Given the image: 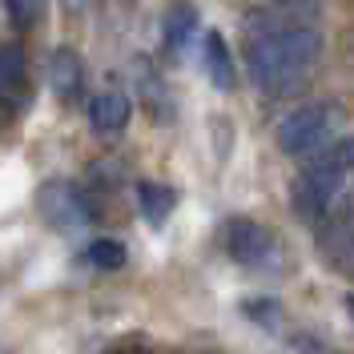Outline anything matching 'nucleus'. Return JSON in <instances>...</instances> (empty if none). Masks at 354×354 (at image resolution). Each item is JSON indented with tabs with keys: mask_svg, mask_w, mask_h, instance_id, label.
I'll return each instance as SVG.
<instances>
[{
	"mask_svg": "<svg viewBox=\"0 0 354 354\" xmlns=\"http://www.w3.org/2000/svg\"><path fill=\"white\" fill-rule=\"evenodd\" d=\"M338 121H342V113L338 105H326V101H318V105H302V109H294L278 125V149L290 157H302L310 149H318L334 129H338Z\"/></svg>",
	"mask_w": 354,
	"mask_h": 354,
	"instance_id": "2",
	"label": "nucleus"
},
{
	"mask_svg": "<svg viewBox=\"0 0 354 354\" xmlns=\"http://www.w3.org/2000/svg\"><path fill=\"white\" fill-rule=\"evenodd\" d=\"M0 354H8V351H0Z\"/></svg>",
	"mask_w": 354,
	"mask_h": 354,
	"instance_id": "17",
	"label": "nucleus"
},
{
	"mask_svg": "<svg viewBox=\"0 0 354 354\" xmlns=\"http://www.w3.org/2000/svg\"><path fill=\"white\" fill-rule=\"evenodd\" d=\"M346 310H351V318H354V294H351V298H346Z\"/></svg>",
	"mask_w": 354,
	"mask_h": 354,
	"instance_id": "16",
	"label": "nucleus"
},
{
	"mask_svg": "<svg viewBox=\"0 0 354 354\" xmlns=\"http://www.w3.org/2000/svg\"><path fill=\"white\" fill-rule=\"evenodd\" d=\"M24 77V53L17 44H0V97H8Z\"/></svg>",
	"mask_w": 354,
	"mask_h": 354,
	"instance_id": "12",
	"label": "nucleus"
},
{
	"mask_svg": "<svg viewBox=\"0 0 354 354\" xmlns=\"http://www.w3.org/2000/svg\"><path fill=\"white\" fill-rule=\"evenodd\" d=\"M221 250L234 258L238 266H274L282 258V245L274 238V230L262 225V221H250V218H230L221 225Z\"/></svg>",
	"mask_w": 354,
	"mask_h": 354,
	"instance_id": "3",
	"label": "nucleus"
},
{
	"mask_svg": "<svg viewBox=\"0 0 354 354\" xmlns=\"http://www.w3.org/2000/svg\"><path fill=\"white\" fill-rule=\"evenodd\" d=\"M85 262L93 266V270H121V266L129 262V254H125V245L113 242V238H97V242L85 250Z\"/></svg>",
	"mask_w": 354,
	"mask_h": 354,
	"instance_id": "11",
	"label": "nucleus"
},
{
	"mask_svg": "<svg viewBox=\"0 0 354 354\" xmlns=\"http://www.w3.org/2000/svg\"><path fill=\"white\" fill-rule=\"evenodd\" d=\"M37 209L53 230H77L88 221V205L85 198L68 185V181H44L37 194Z\"/></svg>",
	"mask_w": 354,
	"mask_h": 354,
	"instance_id": "4",
	"label": "nucleus"
},
{
	"mask_svg": "<svg viewBox=\"0 0 354 354\" xmlns=\"http://www.w3.org/2000/svg\"><path fill=\"white\" fill-rule=\"evenodd\" d=\"M4 4H8V17L17 28H32L44 12V0H4Z\"/></svg>",
	"mask_w": 354,
	"mask_h": 354,
	"instance_id": "13",
	"label": "nucleus"
},
{
	"mask_svg": "<svg viewBox=\"0 0 354 354\" xmlns=\"http://www.w3.org/2000/svg\"><path fill=\"white\" fill-rule=\"evenodd\" d=\"M48 85H53L57 97H77L81 93V85H85V65H81V57L73 48H57L48 57Z\"/></svg>",
	"mask_w": 354,
	"mask_h": 354,
	"instance_id": "5",
	"label": "nucleus"
},
{
	"mask_svg": "<svg viewBox=\"0 0 354 354\" xmlns=\"http://www.w3.org/2000/svg\"><path fill=\"white\" fill-rule=\"evenodd\" d=\"M125 121H129V97H121V93H97L88 101V125L97 133H117V129H125Z\"/></svg>",
	"mask_w": 354,
	"mask_h": 354,
	"instance_id": "7",
	"label": "nucleus"
},
{
	"mask_svg": "<svg viewBox=\"0 0 354 354\" xmlns=\"http://www.w3.org/2000/svg\"><path fill=\"white\" fill-rule=\"evenodd\" d=\"M137 205H141V214L149 225H165L169 214L177 209V194L169 185H157V181H141L137 185Z\"/></svg>",
	"mask_w": 354,
	"mask_h": 354,
	"instance_id": "8",
	"label": "nucleus"
},
{
	"mask_svg": "<svg viewBox=\"0 0 354 354\" xmlns=\"http://www.w3.org/2000/svg\"><path fill=\"white\" fill-rule=\"evenodd\" d=\"M322 57V37L314 28H282L266 32L245 44V65L250 77L270 93H282L294 81H302Z\"/></svg>",
	"mask_w": 354,
	"mask_h": 354,
	"instance_id": "1",
	"label": "nucleus"
},
{
	"mask_svg": "<svg viewBox=\"0 0 354 354\" xmlns=\"http://www.w3.org/2000/svg\"><path fill=\"white\" fill-rule=\"evenodd\" d=\"M161 37H165V48L181 53L185 44L198 37V8H194V4H177V8H169L165 21H161Z\"/></svg>",
	"mask_w": 354,
	"mask_h": 354,
	"instance_id": "9",
	"label": "nucleus"
},
{
	"mask_svg": "<svg viewBox=\"0 0 354 354\" xmlns=\"http://www.w3.org/2000/svg\"><path fill=\"white\" fill-rule=\"evenodd\" d=\"M201 57H205V73H209V81H214L221 93H230V88L238 85L234 57H230V48H225V41H221V32H205V41H201Z\"/></svg>",
	"mask_w": 354,
	"mask_h": 354,
	"instance_id": "6",
	"label": "nucleus"
},
{
	"mask_svg": "<svg viewBox=\"0 0 354 354\" xmlns=\"http://www.w3.org/2000/svg\"><path fill=\"white\" fill-rule=\"evenodd\" d=\"M245 314L262 322V318H278V306L274 302H245Z\"/></svg>",
	"mask_w": 354,
	"mask_h": 354,
	"instance_id": "14",
	"label": "nucleus"
},
{
	"mask_svg": "<svg viewBox=\"0 0 354 354\" xmlns=\"http://www.w3.org/2000/svg\"><path fill=\"white\" fill-rule=\"evenodd\" d=\"M274 4H282V8H310L314 0H274Z\"/></svg>",
	"mask_w": 354,
	"mask_h": 354,
	"instance_id": "15",
	"label": "nucleus"
},
{
	"mask_svg": "<svg viewBox=\"0 0 354 354\" xmlns=\"http://www.w3.org/2000/svg\"><path fill=\"white\" fill-rule=\"evenodd\" d=\"M322 254H326L338 270L354 274V234L346 225H326V230H322Z\"/></svg>",
	"mask_w": 354,
	"mask_h": 354,
	"instance_id": "10",
	"label": "nucleus"
}]
</instances>
